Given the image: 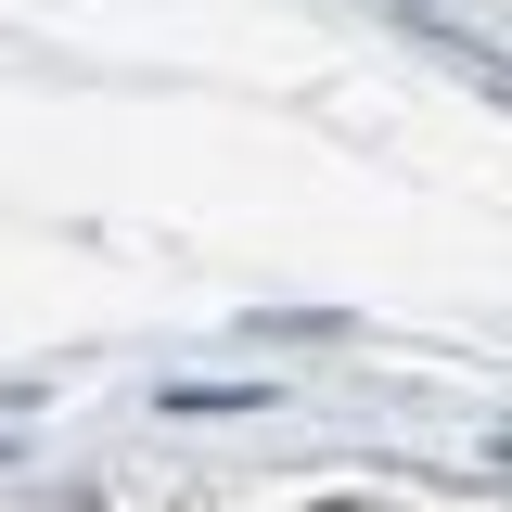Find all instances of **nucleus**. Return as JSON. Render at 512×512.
<instances>
[{"instance_id": "f257e3e1", "label": "nucleus", "mask_w": 512, "mask_h": 512, "mask_svg": "<svg viewBox=\"0 0 512 512\" xmlns=\"http://www.w3.org/2000/svg\"><path fill=\"white\" fill-rule=\"evenodd\" d=\"M320 512H359V500H320Z\"/></svg>"}]
</instances>
